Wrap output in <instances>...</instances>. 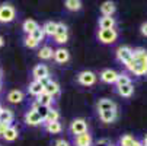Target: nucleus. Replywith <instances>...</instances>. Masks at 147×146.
<instances>
[{
    "mask_svg": "<svg viewBox=\"0 0 147 146\" xmlns=\"http://www.w3.org/2000/svg\"><path fill=\"white\" fill-rule=\"evenodd\" d=\"M7 127H9L7 124H3V123H0V136H2V134L5 133V130H6Z\"/></svg>",
    "mask_w": 147,
    "mask_h": 146,
    "instance_id": "e433bc0d",
    "label": "nucleus"
},
{
    "mask_svg": "<svg viewBox=\"0 0 147 146\" xmlns=\"http://www.w3.org/2000/svg\"><path fill=\"white\" fill-rule=\"evenodd\" d=\"M45 124V130L51 134H58L63 130V126L60 121H53V123H44Z\"/></svg>",
    "mask_w": 147,
    "mask_h": 146,
    "instance_id": "aec40b11",
    "label": "nucleus"
},
{
    "mask_svg": "<svg viewBox=\"0 0 147 146\" xmlns=\"http://www.w3.org/2000/svg\"><path fill=\"white\" fill-rule=\"evenodd\" d=\"M131 73L136 76H143L147 75V50L143 47L134 48L133 50V60L125 65Z\"/></svg>",
    "mask_w": 147,
    "mask_h": 146,
    "instance_id": "f257e3e1",
    "label": "nucleus"
},
{
    "mask_svg": "<svg viewBox=\"0 0 147 146\" xmlns=\"http://www.w3.org/2000/svg\"><path fill=\"white\" fill-rule=\"evenodd\" d=\"M16 16V10L12 5L5 3L0 6V24H9L15 19Z\"/></svg>",
    "mask_w": 147,
    "mask_h": 146,
    "instance_id": "f03ea898",
    "label": "nucleus"
},
{
    "mask_svg": "<svg viewBox=\"0 0 147 146\" xmlns=\"http://www.w3.org/2000/svg\"><path fill=\"white\" fill-rule=\"evenodd\" d=\"M70 132H71L74 136L82 134V133H86V132H88V123H86V120L76 118V120L70 124Z\"/></svg>",
    "mask_w": 147,
    "mask_h": 146,
    "instance_id": "0eeeda50",
    "label": "nucleus"
},
{
    "mask_svg": "<svg viewBox=\"0 0 147 146\" xmlns=\"http://www.w3.org/2000/svg\"><path fill=\"white\" fill-rule=\"evenodd\" d=\"M54 146H70V143H69L67 140H64V139H58V140L54 143Z\"/></svg>",
    "mask_w": 147,
    "mask_h": 146,
    "instance_id": "c9c22d12",
    "label": "nucleus"
},
{
    "mask_svg": "<svg viewBox=\"0 0 147 146\" xmlns=\"http://www.w3.org/2000/svg\"><path fill=\"white\" fill-rule=\"evenodd\" d=\"M143 146H147V136L144 137V143H143Z\"/></svg>",
    "mask_w": 147,
    "mask_h": 146,
    "instance_id": "a19ab883",
    "label": "nucleus"
},
{
    "mask_svg": "<svg viewBox=\"0 0 147 146\" xmlns=\"http://www.w3.org/2000/svg\"><path fill=\"white\" fill-rule=\"evenodd\" d=\"M2 110H3V107H2V105H0V113H2Z\"/></svg>",
    "mask_w": 147,
    "mask_h": 146,
    "instance_id": "79ce46f5",
    "label": "nucleus"
},
{
    "mask_svg": "<svg viewBox=\"0 0 147 146\" xmlns=\"http://www.w3.org/2000/svg\"><path fill=\"white\" fill-rule=\"evenodd\" d=\"M31 37H32V38H34V39L36 41V43L39 44V43H41V41H42V39H44V37H45V34H44V31H42V28H41V26H38V28H36V29H35V31H34L32 34H31Z\"/></svg>",
    "mask_w": 147,
    "mask_h": 146,
    "instance_id": "473e14b6",
    "label": "nucleus"
},
{
    "mask_svg": "<svg viewBox=\"0 0 147 146\" xmlns=\"http://www.w3.org/2000/svg\"><path fill=\"white\" fill-rule=\"evenodd\" d=\"M24 92L22 91H18V89H13L7 94V101L12 102V104H19V102H22L24 101Z\"/></svg>",
    "mask_w": 147,
    "mask_h": 146,
    "instance_id": "dca6fc26",
    "label": "nucleus"
},
{
    "mask_svg": "<svg viewBox=\"0 0 147 146\" xmlns=\"http://www.w3.org/2000/svg\"><path fill=\"white\" fill-rule=\"evenodd\" d=\"M74 145L76 146H92V136L86 132L74 136Z\"/></svg>",
    "mask_w": 147,
    "mask_h": 146,
    "instance_id": "ddd939ff",
    "label": "nucleus"
},
{
    "mask_svg": "<svg viewBox=\"0 0 147 146\" xmlns=\"http://www.w3.org/2000/svg\"><path fill=\"white\" fill-rule=\"evenodd\" d=\"M15 115H13V111L12 110H7V108H3L2 113H0V123L3 124H7V126H10V123L13 121Z\"/></svg>",
    "mask_w": 147,
    "mask_h": 146,
    "instance_id": "a211bd4d",
    "label": "nucleus"
},
{
    "mask_svg": "<svg viewBox=\"0 0 147 146\" xmlns=\"http://www.w3.org/2000/svg\"><path fill=\"white\" fill-rule=\"evenodd\" d=\"M112 143H111V140L109 139H107V137H103V139H99L96 143H95V146H111Z\"/></svg>",
    "mask_w": 147,
    "mask_h": 146,
    "instance_id": "f704fd0d",
    "label": "nucleus"
},
{
    "mask_svg": "<svg viewBox=\"0 0 147 146\" xmlns=\"http://www.w3.org/2000/svg\"><path fill=\"white\" fill-rule=\"evenodd\" d=\"M96 108H98L99 113H102V111H111V110H117V104H115L112 99L102 98V99H99Z\"/></svg>",
    "mask_w": 147,
    "mask_h": 146,
    "instance_id": "1a4fd4ad",
    "label": "nucleus"
},
{
    "mask_svg": "<svg viewBox=\"0 0 147 146\" xmlns=\"http://www.w3.org/2000/svg\"><path fill=\"white\" fill-rule=\"evenodd\" d=\"M38 26H39V25L35 22L34 19H26L25 22H24V25H22V29H24V32H25L26 35H31Z\"/></svg>",
    "mask_w": 147,
    "mask_h": 146,
    "instance_id": "393cba45",
    "label": "nucleus"
},
{
    "mask_svg": "<svg viewBox=\"0 0 147 146\" xmlns=\"http://www.w3.org/2000/svg\"><path fill=\"white\" fill-rule=\"evenodd\" d=\"M99 118L103 123H114L117 120V110H111V111H102L99 113Z\"/></svg>",
    "mask_w": 147,
    "mask_h": 146,
    "instance_id": "6ab92c4d",
    "label": "nucleus"
},
{
    "mask_svg": "<svg viewBox=\"0 0 147 146\" xmlns=\"http://www.w3.org/2000/svg\"><path fill=\"white\" fill-rule=\"evenodd\" d=\"M77 82L83 86H92L95 85L96 82V75L90 70H85V72H80L77 75Z\"/></svg>",
    "mask_w": 147,
    "mask_h": 146,
    "instance_id": "20e7f679",
    "label": "nucleus"
},
{
    "mask_svg": "<svg viewBox=\"0 0 147 146\" xmlns=\"http://www.w3.org/2000/svg\"><path fill=\"white\" fill-rule=\"evenodd\" d=\"M100 12L102 16H112L115 13V5L112 2H103L100 5Z\"/></svg>",
    "mask_w": 147,
    "mask_h": 146,
    "instance_id": "412c9836",
    "label": "nucleus"
},
{
    "mask_svg": "<svg viewBox=\"0 0 147 146\" xmlns=\"http://www.w3.org/2000/svg\"><path fill=\"white\" fill-rule=\"evenodd\" d=\"M38 57L41 60H51L54 57V50L50 45H45V47H42L38 51Z\"/></svg>",
    "mask_w": 147,
    "mask_h": 146,
    "instance_id": "b1692460",
    "label": "nucleus"
},
{
    "mask_svg": "<svg viewBox=\"0 0 147 146\" xmlns=\"http://www.w3.org/2000/svg\"><path fill=\"white\" fill-rule=\"evenodd\" d=\"M53 101H54V98L50 96V95L45 94V92H42L39 96H36V102L41 104V105H44V107H50L51 104H53Z\"/></svg>",
    "mask_w": 147,
    "mask_h": 146,
    "instance_id": "cd10ccee",
    "label": "nucleus"
},
{
    "mask_svg": "<svg viewBox=\"0 0 147 146\" xmlns=\"http://www.w3.org/2000/svg\"><path fill=\"white\" fill-rule=\"evenodd\" d=\"M0 77H2V73H0Z\"/></svg>",
    "mask_w": 147,
    "mask_h": 146,
    "instance_id": "37998d69",
    "label": "nucleus"
},
{
    "mask_svg": "<svg viewBox=\"0 0 147 146\" xmlns=\"http://www.w3.org/2000/svg\"><path fill=\"white\" fill-rule=\"evenodd\" d=\"M64 6H66L67 10L76 12V10L82 9V2H79V0H67V2L64 3Z\"/></svg>",
    "mask_w": 147,
    "mask_h": 146,
    "instance_id": "c756f323",
    "label": "nucleus"
},
{
    "mask_svg": "<svg viewBox=\"0 0 147 146\" xmlns=\"http://www.w3.org/2000/svg\"><path fill=\"white\" fill-rule=\"evenodd\" d=\"M32 110H35V111L38 113V115L41 117V120H42V123H44L45 118H47V114H48L50 107H44V105H41V104H38V102L35 101L34 105H32Z\"/></svg>",
    "mask_w": 147,
    "mask_h": 146,
    "instance_id": "5701e85b",
    "label": "nucleus"
},
{
    "mask_svg": "<svg viewBox=\"0 0 147 146\" xmlns=\"http://www.w3.org/2000/svg\"><path fill=\"white\" fill-rule=\"evenodd\" d=\"M32 76H34V80H41V79L50 76V70L45 65H36L32 70Z\"/></svg>",
    "mask_w": 147,
    "mask_h": 146,
    "instance_id": "6e6552de",
    "label": "nucleus"
},
{
    "mask_svg": "<svg viewBox=\"0 0 147 146\" xmlns=\"http://www.w3.org/2000/svg\"><path fill=\"white\" fill-rule=\"evenodd\" d=\"M141 34L147 37V22H144V24L141 25Z\"/></svg>",
    "mask_w": 147,
    "mask_h": 146,
    "instance_id": "4c0bfd02",
    "label": "nucleus"
},
{
    "mask_svg": "<svg viewBox=\"0 0 147 146\" xmlns=\"http://www.w3.org/2000/svg\"><path fill=\"white\" fill-rule=\"evenodd\" d=\"M134 92V85L133 83H128V85H124V86H119L118 88V94L124 98H130Z\"/></svg>",
    "mask_w": 147,
    "mask_h": 146,
    "instance_id": "a878e982",
    "label": "nucleus"
},
{
    "mask_svg": "<svg viewBox=\"0 0 147 146\" xmlns=\"http://www.w3.org/2000/svg\"><path fill=\"white\" fill-rule=\"evenodd\" d=\"M117 77H118V73L115 70H112V69H105L100 73V80L105 82V83H115Z\"/></svg>",
    "mask_w": 147,
    "mask_h": 146,
    "instance_id": "f8f14e48",
    "label": "nucleus"
},
{
    "mask_svg": "<svg viewBox=\"0 0 147 146\" xmlns=\"http://www.w3.org/2000/svg\"><path fill=\"white\" fill-rule=\"evenodd\" d=\"M0 146H2V145H0Z\"/></svg>",
    "mask_w": 147,
    "mask_h": 146,
    "instance_id": "49530a36",
    "label": "nucleus"
},
{
    "mask_svg": "<svg viewBox=\"0 0 147 146\" xmlns=\"http://www.w3.org/2000/svg\"><path fill=\"white\" fill-rule=\"evenodd\" d=\"M25 45L29 47V48H36V47H38V43H36V41H35L31 35H26V37H25Z\"/></svg>",
    "mask_w": 147,
    "mask_h": 146,
    "instance_id": "72a5a7b5",
    "label": "nucleus"
},
{
    "mask_svg": "<svg viewBox=\"0 0 147 146\" xmlns=\"http://www.w3.org/2000/svg\"><path fill=\"white\" fill-rule=\"evenodd\" d=\"M115 19L112 16H102L99 19V28L100 29H114Z\"/></svg>",
    "mask_w": 147,
    "mask_h": 146,
    "instance_id": "2eb2a0df",
    "label": "nucleus"
},
{
    "mask_svg": "<svg viewBox=\"0 0 147 146\" xmlns=\"http://www.w3.org/2000/svg\"><path fill=\"white\" fill-rule=\"evenodd\" d=\"M58 118H60V113H58V110H55V108H51V107H50L48 114H47V118H45V121H44V123L58 121Z\"/></svg>",
    "mask_w": 147,
    "mask_h": 146,
    "instance_id": "7c9ffc66",
    "label": "nucleus"
},
{
    "mask_svg": "<svg viewBox=\"0 0 147 146\" xmlns=\"http://www.w3.org/2000/svg\"><path fill=\"white\" fill-rule=\"evenodd\" d=\"M0 89H2V86H0Z\"/></svg>",
    "mask_w": 147,
    "mask_h": 146,
    "instance_id": "c03bdc74",
    "label": "nucleus"
},
{
    "mask_svg": "<svg viewBox=\"0 0 147 146\" xmlns=\"http://www.w3.org/2000/svg\"><path fill=\"white\" fill-rule=\"evenodd\" d=\"M28 91H29V94H31V95H34V96H39L41 94L44 92V86L39 83V80H34V82H31V83H29Z\"/></svg>",
    "mask_w": 147,
    "mask_h": 146,
    "instance_id": "f3484780",
    "label": "nucleus"
},
{
    "mask_svg": "<svg viewBox=\"0 0 147 146\" xmlns=\"http://www.w3.org/2000/svg\"><path fill=\"white\" fill-rule=\"evenodd\" d=\"M111 146H114V145H111Z\"/></svg>",
    "mask_w": 147,
    "mask_h": 146,
    "instance_id": "a18cd8bd",
    "label": "nucleus"
},
{
    "mask_svg": "<svg viewBox=\"0 0 147 146\" xmlns=\"http://www.w3.org/2000/svg\"><path fill=\"white\" fill-rule=\"evenodd\" d=\"M44 92H45V94H48V95H50V96H53V98H54V96H57V95L60 94V86H58V83H57L55 80H53V79H51V80L47 83V85L44 86Z\"/></svg>",
    "mask_w": 147,
    "mask_h": 146,
    "instance_id": "4468645a",
    "label": "nucleus"
},
{
    "mask_svg": "<svg viewBox=\"0 0 147 146\" xmlns=\"http://www.w3.org/2000/svg\"><path fill=\"white\" fill-rule=\"evenodd\" d=\"M117 58L118 61H121L122 65H127L128 61L133 60V48L127 47V45H122L117 50Z\"/></svg>",
    "mask_w": 147,
    "mask_h": 146,
    "instance_id": "39448f33",
    "label": "nucleus"
},
{
    "mask_svg": "<svg viewBox=\"0 0 147 146\" xmlns=\"http://www.w3.org/2000/svg\"><path fill=\"white\" fill-rule=\"evenodd\" d=\"M53 58L57 61V63L64 65L70 60V53L66 48H57V50H54V57Z\"/></svg>",
    "mask_w": 147,
    "mask_h": 146,
    "instance_id": "9b49d317",
    "label": "nucleus"
},
{
    "mask_svg": "<svg viewBox=\"0 0 147 146\" xmlns=\"http://www.w3.org/2000/svg\"><path fill=\"white\" fill-rule=\"evenodd\" d=\"M117 88L119 86H124V85H128V83H131V79L127 73H118V77H117Z\"/></svg>",
    "mask_w": 147,
    "mask_h": 146,
    "instance_id": "c85d7f7f",
    "label": "nucleus"
},
{
    "mask_svg": "<svg viewBox=\"0 0 147 146\" xmlns=\"http://www.w3.org/2000/svg\"><path fill=\"white\" fill-rule=\"evenodd\" d=\"M25 123L28 124V126H39L41 123H42V120H41V117L38 115V113L35 110H29L26 114H25Z\"/></svg>",
    "mask_w": 147,
    "mask_h": 146,
    "instance_id": "9d476101",
    "label": "nucleus"
},
{
    "mask_svg": "<svg viewBox=\"0 0 147 146\" xmlns=\"http://www.w3.org/2000/svg\"><path fill=\"white\" fill-rule=\"evenodd\" d=\"M133 146H143V143H140V142H137V140H136V142H134V145H133Z\"/></svg>",
    "mask_w": 147,
    "mask_h": 146,
    "instance_id": "ea45409f",
    "label": "nucleus"
},
{
    "mask_svg": "<svg viewBox=\"0 0 147 146\" xmlns=\"http://www.w3.org/2000/svg\"><path fill=\"white\" fill-rule=\"evenodd\" d=\"M55 29H57V22H53V20H48V22H45L44 26H42L44 34L48 35V37H54Z\"/></svg>",
    "mask_w": 147,
    "mask_h": 146,
    "instance_id": "bb28decb",
    "label": "nucleus"
},
{
    "mask_svg": "<svg viewBox=\"0 0 147 146\" xmlns=\"http://www.w3.org/2000/svg\"><path fill=\"white\" fill-rule=\"evenodd\" d=\"M98 38L102 44H112L118 38V32L115 29H99Z\"/></svg>",
    "mask_w": 147,
    "mask_h": 146,
    "instance_id": "7ed1b4c3",
    "label": "nucleus"
},
{
    "mask_svg": "<svg viewBox=\"0 0 147 146\" xmlns=\"http://www.w3.org/2000/svg\"><path fill=\"white\" fill-rule=\"evenodd\" d=\"M54 39H55V43H58V44H66L67 43V39H69V31H67V26L64 24H57Z\"/></svg>",
    "mask_w": 147,
    "mask_h": 146,
    "instance_id": "423d86ee",
    "label": "nucleus"
},
{
    "mask_svg": "<svg viewBox=\"0 0 147 146\" xmlns=\"http://www.w3.org/2000/svg\"><path fill=\"white\" fill-rule=\"evenodd\" d=\"M3 45H5V39H3V37H2V35H0V48H2Z\"/></svg>",
    "mask_w": 147,
    "mask_h": 146,
    "instance_id": "58836bf2",
    "label": "nucleus"
},
{
    "mask_svg": "<svg viewBox=\"0 0 147 146\" xmlns=\"http://www.w3.org/2000/svg\"><path fill=\"white\" fill-rule=\"evenodd\" d=\"M2 137H3L6 142H13V140H16V139H18V129L13 127V126H9V127L5 130V133L2 134Z\"/></svg>",
    "mask_w": 147,
    "mask_h": 146,
    "instance_id": "4be33fe9",
    "label": "nucleus"
},
{
    "mask_svg": "<svg viewBox=\"0 0 147 146\" xmlns=\"http://www.w3.org/2000/svg\"><path fill=\"white\" fill-rule=\"evenodd\" d=\"M136 142V139L130 134H124L121 139H119V146H133Z\"/></svg>",
    "mask_w": 147,
    "mask_h": 146,
    "instance_id": "2f4dec72",
    "label": "nucleus"
}]
</instances>
